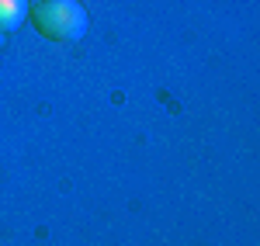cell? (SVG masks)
<instances>
[{"label":"cell","mask_w":260,"mask_h":246,"mask_svg":"<svg viewBox=\"0 0 260 246\" xmlns=\"http://www.w3.org/2000/svg\"><path fill=\"white\" fill-rule=\"evenodd\" d=\"M28 21L49 42H80L90 28L80 0H39L35 7H28Z\"/></svg>","instance_id":"6da1fadb"},{"label":"cell","mask_w":260,"mask_h":246,"mask_svg":"<svg viewBox=\"0 0 260 246\" xmlns=\"http://www.w3.org/2000/svg\"><path fill=\"white\" fill-rule=\"evenodd\" d=\"M28 21V0H0V31L11 35Z\"/></svg>","instance_id":"7a4b0ae2"},{"label":"cell","mask_w":260,"mask_h":246,"mask_svg":"<svg viewBox=\"0 0 260 246\" xmlns=\"http://www.w3.org/2000/svg\"><path fill=\"white\" fill-rule=\"evenodd\" d=\"M4 42H7V35H4V31H0V52H4Z\"/></svg>","instance_id":"3957f363"}]
</instances>
